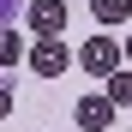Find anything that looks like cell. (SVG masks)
<instances>
[{
  "instance_id": "cell-1",
  "label": "cell",
  "mask_w": 132,
  "mask_h": 132,
  "mask_svg": "<svg viewBox=\"0 0 132 132\" xmlns=\"http://www.w3.org/2000/svg\"><path fill=\"white\" fill-rule=\"evenodd\" d=\"M78 66H84L90 78H108V72H120V42H114V36H90V42L78 48Z\"/></svg>"
},
{
  "instance_id": "cell-2",
  "label": "cell",
  "mask_w": 132,
  "mask_h": 132,
  "mask_svg": "<svg viewBox=\"0 0 132 132\" xmlns=\"http://www.w3.org/2000/svg\"><path fill=\"white\" fill-rule=\"evenodd\" d=\"M66 66H72V54H66L60 36H42L36 48H30V72H36V78H60Z\"/></svg>"
},
{
  "instance_id": "cell-3",
  "label": "cell",
  "mask_w": 132,
  "mask_h": 132,
  "mask_svg": "<svg viewBox=\"0 0 132 132\" xmlns=\"http://www.w3.org/2000/svg\"><path fill=\"white\" fill-rule=\"evenodd\" d=\"M24 24L36 36H60L66 30V0H30V6H24Z\"/></svg>"
},
{
  "instance_id": "cell-7",
  "label": "cell",
  "mask_w": 132,
  "mask_h": 132,
  "mask_svg": "<svg viewBox=\"0 0 132 132\" xmlns=\"http://www.w3.org/2000/svg\"><path fill=\"white\" fill-rule=\"evenodd\" d=\"M126 60H132V36H126Z\"/></svg>"
},
{
  "instance_id": "cell-4",
  "label": "cell",
  "mask_w": 132,
  "mask_h": 132,
  "mask_svg": "<svg viewBox=\"0 0 132 132\" xmlns=\"http://www.w3.org/2000/svg\"><path fill=\"white\" fill-rule=\"evenodd\" d=\"M72 114H78L84 132H102V126H114V102H108V96H78Z\"/></svg>"
},
{
  "instance_id": "cell-6",
  "label": "cell",
  "mask_w": 132,
  "mask_h": 132,
  "mask_svg": "<svg viewBox=\"0 0 132 132\" xmlns=\"http://www.w3.org/2000/svg\"><path fill=\"white\" fill-rule=\"evenodd\" d=\"M102 84H108V90H102V96H108V102H114V108H132V72H108Z\"/></svg>"
},
{
  "instance_id": "cell-5",
  "label": "cell",
  "mask_w": 132,
  "mask_h": 132,
  "mask_svg": "<svg viewBox=\"0 0 132 132\" xmlns=\"http://www.w3.org/2000/svg\"><path fill=\"white\" fill-rule=\"evenodd\" d=\"M90 12H96V24H126L132 0H90Z\"/></svg>"
}]
</instances>
